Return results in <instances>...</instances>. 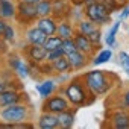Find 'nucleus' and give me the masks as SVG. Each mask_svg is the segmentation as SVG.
<instances>
[{"instance_id":"obj_2","label":"nucleus","mask_w":129,"mask_h":129,"mask_svg":"<svg viewBox=\"0 0 129 129\" xmlns=\"http://www.w3.org/2000/svg\"><path fill=\"white\" fill-rule=\"evenodd\" d=\"M108 8L103 3H93L88 6L87 9V15L91 21L97 23V24H103L108 21Z\"/></svg>"},{"instance_id":"obj_23","label":"nucleus","mask_w":129,"mask_h":129,"mask_svg":"<svg viewBox=\"0 0 129 129\" xmlns=\"http://www.w3.org/2000/svg\"><path fill=\"white\" fill-rule=\"evenodd\" d=\"M111 50H103V52H100L99 53V56L94 59V64L96 66H99V64H103V62H106V61H109L111 59Z\"/></svg>"},{"instance_id":"obj_17","label":"nucleus","mask_w":129,"mask_h":129,"mask_svg":"<svg viewBox=\"0 0 129 129\" xmlns=\"http://www.w3.org/2000/svg\"><path fill=\"white\" fill-rule=\"evenodd\" d=\"M0 14L3 17H12L14 15V6L8 0H0Z\"/></svg>"},{"instance_id":"obj_25","label":"nucleus","mask_w":129,"mask_h":129,"mask_svg":"<svg viewBox=\"0 0 129 129\" xmlns=\"http://www.w3.org/2000/svg\"><path fill=\"white\" fill-rule=\"evenodd\" d=\"M96 29H94V23H91V21H82L81 23V34H84V35H90L91 32H94Z\"/></svg>"},{"instance_id":"obj_27","label":"nucleus","mask_w":129,"mask_h":129,"mask_svg":"<svg viewBox=\"0 0 129 129\" xmlns=\"http://www.w3.org/2000/svg\"><path fill=\"white\" fill-rule=\"evenodd\" d=\"M120 62H121V66L124 67V70H126L127 75H129V55L124 53V52H121V53H120Z\"/></svg>"},{"instance_id":"obj_12","label":"nucleus","mask_w":129,"mask_h":129,"mask_svg":"<svg viewBox=\"0 0 129 129\" xmlns=\"http://www.w3.org/2000/svg\"><path fill=\"white\" fill-rule=\"evenodd\" d=\"M67 59H69V62H70V66L75 67V69H79V67H82L84 64H85V58H84V55L79 53L78 50L73 52V53H70V55H67Z\"/></svg>"},{"instance_id":"obj_26","label":"nucleus","mask_w":129,"mask_h":129,"mask_svg":"<svg viewBox=\"0 0 129 129\" xmlns=\"http://www.w3.org/2000/svg\"><path fill=\"white\" fill-rule=\"evenodd\" d=\"M66 53L62 52V49H56V50H50V52H47V58L46 59H49V61H56L58 58H61V56H64Z\"/></svg>"},{"instance_id":"obj_24","label":"nucleus","mask_w":129,"mask_h":129,"mask_svg":"<svg viewBox=\"0 0 129 129\" xmlns=\"http://www.w3.org/2000/svg\"><path fill=\"white\" fill-rule=\"evenodd\" d=\"M118 27H120V21H117V23L112 26V29L109 30V34H108V37H106V44H108V46H112V44H114V40H115V34H117Z\"/></svg>"},{"instance_id":"obj_31","label":"nucleus","mask_w":129,"mask_h":129,"mask_svg":"<svg viewBox=\"0 0 129 129\" xmlns=\"http://www.w3.org/2000/svg\"><path fill=\"white\" fill-rule=\"evenodd\" d=\"M5 26H6V24H5L2 20H0V35H3V32H5Z\"/></svg>"},{"instance_id":"obj_19","label":"nucleus","mask_w":129,"mask_h":129,"mask_svg":"<svg viewBox=\"0 0 129 129\" xmlns=\"http://www.w3.org/2000/svg\"><path fill=\"white\" fill-rule=\"evenodd\" d=\"M58 118H59V124L62 126V127H70L72 124H73V115L72 114H69V112H59L58 114Z\"/></svg>"},{"instance_id":"obj_5","label":"nucleus","mask_w":129,"mask_h":129,"mask_svg":"<svg viewBox=\"0 0 129 129\" xmlns=\"http://www.w3.org/2000/svg\"><path fill=\"white\" fill-rule=\"evenodd\" d=\"M47 38H49V35H47L44 30H41L40 27L30 29V30L27 32V40H29L30 44H34V46H37V44L44 46V43L47 41Z\"/></svg>"},{"instance_id":"obj_6","label":"nucleus","mask_w":129,"mask_h":129,"mask_svg":"<svg viewBox=\"0 0 129 129\" xmlns=\"http://www.w3.org/2000/svg\"><path fill=\"white\" fill-rule=\"evenodd\" d=\"M46 108H47L50 112H56V114H59V112L67 111L69 105H67V102L64 100L62 97H53V99H50V100L47 102Z\"/></svg>"},{"instance_id":"obj_33","label":"nucleus","mask_w":129,"mask_h":129,"mask_svg":"<svg viewBox=\"0 0 129 129\" xmlns=\"http://www.w3.org/2000/svg\"><path fill=\"white\" fill-rule=\"evenodd\" d=\"M127 15H129V6H127V8L124 9V12H123V17H127Z\"/></svg>"},{"instance_id":"obj_22","label":"nucleus","mask_w":129,"mask_h":129,"mask_svg":"<svg viewBox=\"0 0 129 129\" xmlns=\"http://www.w3.org/2000/svg\"><path fill=\"white\" fill-rule=\"evenodd\" d=\"M69 66H70V62H69V59H66V58H58L56 61H55V69L58 70V72H66L67 69H69Z\"/></svg>"},{"instance_id":"obj_11","label":"nucleus","mask_w":129,"mask_h":129,"mask_svg":"<svg viewBox=\"0 0 129 129\" xmlns=\"http://www.w3.org/2000/svg\"><path fill=\"white\" fill-rule=\"evenodd\" d=\"M75 43H76V47L78 50H82V52H90L91 50V41L87 35L81 34L75 38Z\"/></svg>"},{"instance_id":"obj_14","label":"nucleus","mask_w":129,"mask_h":129,"mask_svg":"<svg viewBox=\"0 0 129 129\" xmlns=\"http://www.w3.org/2000/svg\"><path fill=\"white\" fill-rule=\"evenodd\" d=\"M30 56H32V59H35V61H43L44 58H47V49H46L44 46L37 44L35 47L30 49Z\"/></svg>"},{"instance_id":"obj_10","label":"nucleus","mask_w":129,"mask_h":129,"mask_svg":"<svg viewBox=\"0 0 129 129\" xmlns=\"http://www.w3.org/2000/svg\"><path fill=\"white\" fill-rule=\"evenodd\" d=\"M38 27H40L41 30H44L49 37H50V35H53V34L58 30L56 24H55V23H53V20H50V18H41V20L38 21Z\"/></svg>"},{"instance_id":"obj_36","label":"nucleus","mask_w":129,"mask_h":129,"mask_svg":"<svg viewBox=\"0 0 129 129\" xmlns=\"http://www.w3.org/2000/svg\"><path fill=\"white\" fill-rule=\"evenodd\" d=\"M2 91H3V84L0 82V93H2Z\"/></svg>"},{"instance_id":"obj_34","label":"nucleus","mask_w":129,"mask_h":129,"mask_svg":"<svg viewBox=\"0 0 129 129\" xmlns=\"http://www.w3.org/2000/svg\"><path fill=\"white\" fill-rule=\"evenodd\" d=\"M93 2H94V0H85V3L90 6V5H93Z\"/></svg>"},{"instance_id":"obj_30","label":"nucleus","mask_w":129,"mask_h":129,"mask_svg":"<svg viewBox=\"0 0 129 129\" xmlns=\"http://www.w3.org/2000/svg\"><path fill=\"white\" fill-rule=\"evenodd\" d=\"M3 35H5L6 40H12V38H14V30H12V27H11V26H5Z\"/></svg>"},{"instance_id":"obj_29","label":"nucleus","mask_w":129,"mask_h":129,"mask_svg":"<svg viewBox=\"0 0 129 129\" xmlns=\"http://www.w3.org/2000/svg\"><path fill=\"white\" fill-rule=\"evenodd\" d=\"M88 38H90V41L91 43H94V44H97L99 41H100V32L99 30H94V32H91L90 35H87Z\"/></svg>"},{"instance_id":"obj_18","label":"nucleus","mask_w":129,"mask_h":129,"mask_svg":"<svg viewBox=\"0 0 129 129\" xmlns=\"http://www.w3.org/2000/svg\"><path fill=\"white\" fill-rule=\"evenodd\" d=\"M53 88H55V84H53L52 81H46V82H43V84L38 87V91H40V94H41L43 97H47V96L52 94Z\"/></svg>"},{"instance_id":"obj_7","label":"nucleus","mask_w":129,"mask_h":129,"mask_svg":"<svg viewBox=\"0 0 129 129\" xmlns=\"http://www.w3.org/2000/svg\"><path fill=\"white\" fill-rule=\"evenodd\" d=\"M56 126H59V118L52 115V114H44L40 118V127L41 129H53Z\"/></svg>"},{"instance_id":"obj_16","label":"nucleus","mask_w":129,"mask_h":129,"mask_svg":"<svg viewBox=\"0 0 129 129\" xmlns=\"http://www.w3.org/2000/svg\"><path fill=\"white\" fill-rule=\"evenodd\" d=\"M37 12H38V15L46 17L47 14L52 12V3L49 0H41L40 3H37Z\"/></svg>"},{"instance_id":"obj_32","label":"nucleus","mask_w":129,"mask_h":129,"mask_svg":"<svg viewBox=\"0 0 129 129\" xmlns=\"http://www.w3.org/2000/svg\"><path fill=\"white\" fill-rule=\"evenodd\" d=\"M21 2H26V3H32V5H37V3H40L41 0H21Z\"/></svg>"},{"instance_id":"obj_13","label":"nucleus","mask_w":129,"mask_h":129,"mask_svg":"<svg viewBox=\"0 0 129 129\" xmlns=\"http://www.w3.org/2000/svg\"><path fill=\"white\" fill-rule=\"evenodd\" d=\"M62 41H64V38H61L59 35H58V37H49L47 41L44 43V47L47 49V52H50V50H56V49H61Z\"/></svg>"},{"instance_id":"obj_3","label":"nucleus","mask_w":129,"mask_h":129,"mask_svg":"<svg viewBox=\"0 0 129 129\" xmlns=\"http://www.w3.org/2000/svg\"><path fill=\"white\" fill-rule=\"evenodd\" d=\"M87 85L96 93H103L105 88H106V82H105V78H103L102 72L94 70V72L88 73L87 75Z\"/></svg>"},{"instance_id":"obj_20","label":"nucleus","mask_w":129,"mask_h":129,"mask_svg":"<svg viewBox=\"0 0 129 129\" xmlns=\"http://www.w3.org/2000/svg\"><path fill=\"white\" fill-rule=\"evenodd\" d=\"M61 49H62V52L66 53V55H70V53H73V52H76V50H78L76 43H75V41H72L70 38H66V40L62 41Z\"/></svg>"},{"instance_id":"obj_8","label":"nucleus","mask_w":129,"mask_h":129,"mask_svg":"<svg viewBox=\"0 0 129 129\" xmlns=\"http://www.w3.org/2000/svg\"><path fill=\"white\" fill-rule=\"evenodd\" d=\"M18 100V94L14 91H2L0 93V106H9Z\"/></svg>"},{"instance_id":"obj_35","label":"nucleus","mask_w":129,"mask_h":129,"mask_svg":"<svg viewBox=\"0 0 129 129\" xmlns=\"http://www.w3.org/2000/svg\"><path fill=\"white\" fill-rule=\"evenodd\" d=\"M126 105H129V93L126 94Z\"/></svg>"},{"instance_id":"obj_1","label":"nucleus","mask_w":129,"mask_h":129,"mask_svg":"<svg viewBox=\"0 0 129 129\" xmlns=\"http://www.w3.org/2000/svg\"><path fill=\"white\" fill-rule=\"evenodd\" d=\"M26 108L24 106H20V105H9V108H5L2 111V114H0V117H2L5 121L8 123H20L26 118Z\"/></svg>"},{"instance_id":"obj_4","label":"nucleus","mask_w":129,"mask_h":129,"mask_svg":"<svg viewBox=\"0 0 129 129\" xmlns=\"http://www.w3.org/2000/svg\"><path fill=\"white\" fill-rule=\"evenodd\" d=\"M66 96L70 99V102L79 105L84 102L85 99V93H84V88L79 85V84H72L66 88Z\"/></svg>"},{"instance_id":"obj_9","label":"nucleus","mask_w":129,"mask_h":129,"mask_svg":"<svg viewBox=\"0 0 129 129\" xmlns=\"http://www.w3.org/2000/svg\"><path fill=\"white\" fill-rule=\"evenodd\" d=\"M20 14L26 18H34L38 15L37 12V5H32V3H26V2H21L20 3Z\"/></svg>"},{"instance_id":"obj_15","label":"nucleus","mask_w":129,"mask_h":129,"mask_svg":"<svg viewBox=\"0 0 129 129\" xmlns=\"http://www.w3.org/2000/svg\"><path fill=\"white\" fill-rule=\"evenodd\" d=\"M114 126L118 127V129H124V127H129V115L124 114V112H118L114 118Z\"/></svg>"},{"instance_id":"obj_28","label":"nucleus","mask_w":129,"mask_h":129,"mask_svg":"<svg viewBox=\"0 0 129 129\" xmlns=\"http://www.w3.org/2000/svg\"><path fill=\"white\" fill-rule=\"evenodd\" d=\"M14 67L17 69V72H18V73H20V75H21L23 78H24V76L27 75V70H26V67L23 66V64H21L20 61H14Z\"/></svg>"},{"instance_id":"obj_21","label":"nucleus","mask_w":129,"mask_h":129,"mask_svg":"<svg viewBox=\"0 0 129 129\" xmlns=\"http://www.w3.org/2000/svg\"><path fill=\"white\" fill-rule=\"evenodd\" d=\"M72 34H73V32H72V27H70L69 24L62 23V24L58 26V35H59L61 38H64V40H66V38H70Z\"/></svg>"}]
</instances>
